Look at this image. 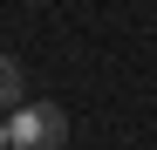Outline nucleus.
I'll return each mask as SVG.
<instances>
[{"label": "nucleus", "mask_w": 157, "mask_h": 150, "mask_svg": "<svg viewBox=\"0 0 157 150\" xmlns=\"http://www.w3.org/2000/svg\"><path fill=\"white\" fill-rule=\"evenodd\" d=\"M0 150H14V137H7V116H0Z\"/></svg>", "instance_id": "7ed1b4c3"}, {"label": "nucleus", "mask_w": 157, "mask_h": 150, "mask_svg": "<svg viewBox=\"0 0 157 150\" xmlns=\"http://www.w3.org/2000/svg\"><path fill=\"white\" fill-rule=\"evenodd\" d=\"M21 96H28V75L14 55H0V109H21Z\"/></svg>", "instance_id": "f03ea898"}, {"label": "nucleus", "mask_w": 157, "mask_h": 150, "mask_svg": "<svg viewBox=\"0 0 157 150\" xmlns=\"http://www.w3.org/2000/svg\"><path fill=\"white\" fill-rule=\"evenodd\" d=\"M7 137H14V150H62L68 143V116L55 103H21L7 116Z\"/></svg>", "instance_id": "f257e3e1"}]
</instances>
